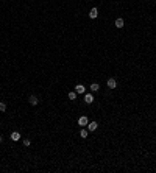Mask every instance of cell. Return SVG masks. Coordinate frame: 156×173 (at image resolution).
<instances>
[{
    "mask_svg": "<svg viewBox=\"0 0 156 173\" xmlns=\"http://www.w3.org/2000/svg\"><path fill=\"white\" fill-rule=\"evenodd\" d=\"M9 139H11L13 142H17V140H20V133H19V131H13L11 134H9Z\"/></svg>",
    "mask_w": 156,
    "mask_h": 173,
    "instance_id": "cell-2",
    "label": "cell"
},
{
    "mask_svg": "<svg viewBox=\"0 0 156 173\" xmlns=\"http://www.w3.org/2000/svg\"><path fill=\"white\" fill-rule=\"evenodd\" d=\"M87 123H89V119L86 115H81L78 119V125H80V126H87Z\"/></svg>",
    "mask_w": 156,
    "mask_h": 173,
    "instance_id": "cell-1",
    "label": "cell"
},
{
    "mask_svg": "<svg viewBox=\"0 0 156 173\" xmlns=\"http://www.w3.org/2000/svg\"><path fill=\"white\" fill-rule=\"evenodd\" d=\"M98 89H100V86H98L97 83H92V84H91V90H92V92H97Z\"/></svg>",
    "mask_w": 156,
    "mask_h": 173,
    "instance_id": "cell-11",
    "label": "cell"
},
{
    "mask_svg": "<svg viewBox=\"0 0 156 173\" xmlns=\"http://www.w3.org/2000/svg\"><path fill=\"white\" fill-rule=\"evenodd\" d=\"M84 103L92 105V103H94V95L92 94H84Z\"/></svg>",
    "mask_w": 156,
    "mask_h": 173,
    "instance_id": "cell-3",
    "label": "cell"
},
{
    "mask_svg": "<svg viewBox=\"0 0 156 173\" xmlns=\"http://www.w3.org/2000/svg\"><path fill=\"white\" fill-rule=\"evenodd\" d=\"M28 103H30V105H33V106H36L37 103H39V100H37L36 95H30V97H28Z\"/></svg>",
    "mask_w": 156,
    "mask_h": 173,
    "instance_id": "cell-5",
    "label": "cell"
},
{
    "mask_svg": "<svg viewBox=\"0 0 156 173\" xmlns=\"http://www.w3.org/2000/svg\"><path fill=\"white\" fill-rule=\"evenodd\" d=\"M97 16H98V9H97V8H92L91 13H89V17H91V19H95Z\"/></svg>",
    "mask_w": 156,
    "mask_h": 173,
    "instance_id": "cell-8",
    "label": "cell"
},
{
    "mask_svg": "<svg viewBox=\"0 0 156 173\" xmlns=\"http://www.w3.org/2000/svg\"><path fill=\"white\" fill-rule=\"evenodd\" d=\"M123 25H125L123 19H115V28H122Z\"/></svg>",
    "mask_w": 156,
    "mask_h": 173,
    "instance_id": "cell-9",
    "label": "cell"
},
{
    "mask_svg": "<svg viewBox=\"0 0 156 173\" xmlns=\"http://www.w3.org/2000/svg\"><path fill=\"white\" fill-rule=\"evenodd\" d=\"M108 87H109V89H115V87H117V81H115V78H109L108 80Z\"/></svg>",
    "mask_w": 156,
    "mask_h": 173,
    "instance_id": "cell-6",
    "label": "cell"
},
{
    "mask_svg": "<svg viewBox=\"0 0 156 173\" xmlns=\"http://www.w3.org/2000/svg\"><path fill=\"white\" fill-rule=\"evenodd\" d=\"M77 98V92H69V100H75Z\"/></svg>",
    "mask_w": 156,
    "mask_h": 173,
    "instance_id": "cell-12",
    "label": "cell"
},
{
    "mask_svg": "<svg viewBox=\"0 0 156 173\" xmlns=\"http://www.w3.org/2000/svg\"><path fill=\"white\" fill-rule=\"evenodd\" d=\"M97 128H98V123L97 122H89L87 123V131H95Z\"/></svg>",
    "mask_w": 156,
    "mask_h": 173,
    "instance_id": "cell-4",
    "label": "cell"
},
{
    "mask_svg": "<svg viewBox=\"0 0 156 173\" xmlns=\"http://www.w3.org/2000/svg\"><path fill=\"white\" fill-rule=\"evenodd\" d=\"M87 134H89V131H87V129H81V131H80V137H83V139H86V137H87Z\"/></svg>",
    "mask_w": 156,
    "mask_h": 173,
    "instance_id": "cell-10",
    "label": "cell"
},
{
    "mask_svg": "<svg viewBox=\"0 0 156 173\" xmlns=\"http://www.w3.org/2000/svg\"><path fill=\"white\" fill-rule=\"evenodd\" d=\"M23 145H25V147H30V145H31V140L30 139H23Z\"/></svg>",
    "mask_w": 156,
    "mask_h": 173,
    "instance_id": "cell-14",
    "label": "cell"
},
{
    "mask_svg": "<svg viewBox=\"0 0 156 173\" xmlns=\"http://www.w3.org/2000/svg\"><path fill=\"white\" fill-rule=\"evenodd\" d=\"M75 92H77V94H84L86 87L83 86V84H77V86H75Z\"/></svg>",
    "mask_w": 156,
    "mask_h": 173,
    "instance_id": "cell-7",
    "label": "cell"
},
{
    "mask_svg": "<svg viewBox=\"0 0 156 173\" xmlns=\"http://www.w3.org/2000/svg\"><path fill=\"white\" fill-rule=\"evenodd\" d=\"M0 111H2V112H5V111H6V105H5L3 102H0Z\"/></svg>",
    "mask_w": 156,
    "mask_h": 173,
    "instance_id": "cell-13",
    "label": "cell"
},
{
    "mask_svg": "<svg viewBox=\"0 0 156 173\" xmlns=\"http://www.w3.org/2000/svg\"><path fill=\"white\" fill-rule=\"evenodd\" d=\"M2 142H3V137H0V143H2Z\"/></svg>",
    "mask_w": 156,
    "mask_h": 173,
    "instance_id": "cell-15",
    "label": "cell"
}]
</instances>
